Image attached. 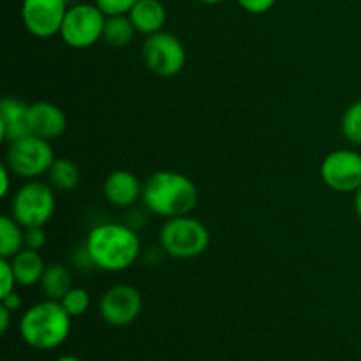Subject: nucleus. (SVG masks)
Masks as SVG:
<instances>
[{
    "instance_id": "obj_10",
    "label": "nucleus",
    "mask_w": 361,
    "mask_h": 361,
    "mask_svg": "<svg viewBox=\"0 0 361 361\" xmlns=\"http://www.w3.org/2000/svg\"><path fill=\"white\" fill-rule=\"evenodd\" d=\"M143 309L141 293L134 286L118 284L109 288L99 302L101 317L109 326H129L137 319Z\"/></svg>"
},
{
    "instance_id": "obj_15",
    "label": "nucleus",
    "mask_w": 361,
    "mask_h": 361,
    "mask_svg": "<svg viewBox=\"0 0 361 361\" xmlns=\"http://www.w3.org/2000/svg\"><path fill=\"white\" fill-rule=\"evenodd\" d=\"M136 32L145 35H152L161 32L166 21V9L161 0H137L136 6L129 13Z\"/></svg>"
},
{
    "instance_id": "obj_16",
    "label": "nucleus",
    "mask_w": 361,
    "mask_h": 361,
    "mask_svg": "<svg viewBox=\"0 0 361 361\" xmlns=\"http://www.w3.org/2000/svg\"><path fill=\"white\" fill-rule=\"evenodd\" d=\"M14 275L20 286H35L41 282L46 264L39 250L23 249L11 259Z\"/></svg>"
},
{
    "instance_id": "obj_29",
    "label": "nucleus",
    "mask_w": 361,
    "mask_h": 361,
    "mask_svg": "<svg viewBox=\"0 0 361 361\" xmlns=\"http://www.w3.org/2000/svg\"><path fill=\"white\" fill-rule=\"evenodd\" d=\"M2 305L7 307L11 312H14V310H18L21 307V298L18 296V293H11L6 298H2Z\"/></svg>"
},
{
    "instance_id": "obj_12",
    "label": "nucleus",
    "mask_w": 361,
    "mask_h": 361,
    "mask_svg": "<svg viewBox=\"0 0 361 361\" xmlns=\"http://www.w3.org/2000/svg\"><path fill=\"white\" fill-rule=\"evenodd\" d=\"M32 134L30 106L14 97H4L0 102V140L13 141Z\"/></svg>"
},
{
    "instance_id": "obj_13",
    "label": "nucleus",
    "mask_w": 361,
    "mask_h": 361,
    "mask_svg": "<svg viewBox=\"0 0 361 361\" xmlns=\"http://www.w3.org/2000/svg\"><path fill=\"white\" fill-rule=\"evenodd\" d=\"M67 120L62 109L48 101H39L30 106V130L42 140H55L66 130Z\"/></svg>"
},
{
    "instance_id": "obj_23",
    "label": "nucleus",
    "mask_w": 361,
    "mask_h": 361,
    "mask_svg": "<svg viewBox=\"0 0 361 361\" xmlns=\"http://www.w3.org/2000/svg\"><path fill=\"white\" fill-rule=\"evenodd\" d=\"M94 2L106 16H122L130 13L137 0H94Z\"/></svg>"
},
{
    "instance_id": "obj_20",
    "label": "nucleus",
    "mask_w": 361,
    "mask_h": 361,
    "mask_svg": "<svg viewBox=\"0 0 361 361\" xmlns=\"http://www.w3.org/2000/svg\"><path fill=\"white\" fill-rule=\"evenodd\" d=\"M134 34H136V28H134L129 14L106 18V27L102 39L109 46H113V48H123V46H127L134 39Z\"/></svg>"
},
{
    "instance_id": "obj_24",
    "label": "nucleus",
    "mask_w": 361,
    "mask_h": 361,
    "mask_svg": "<svg viewBox=\"0 0 361 361\" xmlns=\"http://www.w3.org/2000/svg\"><path fill=\"white\" fill-rule=\"evenodd\" d=\"M18 284L16 275H14L11 259L0 257V298H6L7 295L14 293V286Z\"/></svg>"
},
{
    "instance_id": "obj_26",
    "label": "nucleus",
    "mask_w": 361,
    "mask_h": 361,
    "mask_svg": "<svg viewBox=\"0 0 361 361\" xmlns=\"http://www.w3.org/2000/svg\"><path fill=\"white\" fill-rule=\"evenodd\" d=\"M236 2L250 14H264L275 6V0H236Z\"/></svg>"
},
{
    "instance_id": "obj_4",
    "label": "nucleus",
    "mask_w": 361,
    "mask_h": 361,
    "mask_svg": "<svg viewBox=\"0 0 361 361\" xmlns=\"http://www.w3.org/2000/svg\"><path fill=\"white\" fill-rule=\"evenodd\" d=\"M210 245V233L197 219L183 215L166 221L161 229L162 250L176 259H192L201 256Z\"/></svg>"
},
{
    "instance_id": "obj_22",
    "label": "nucleus",
    "mask_w": 361,
    "mask_h": 361,
    "mask_svg": "<svg viewBox=\"0 0 361 361\" xmlns=\"http://www.w3.org/2000/svg\"><path fill=\"white\" fill-rule=\"evenodd\" d=\"M63 309L67 310L71 317H78L85 314L90 307V295L81 288H73L62 300H60Z\"/></svg>"
},
{
    "instance_id": "obj_32",
    "label": "nucleus",
    "mask_w": 361,
    "mask_h": 361,
    "mask_svg": "<svg viewBox=\"0 0 361 361\" xmlns=\"http://www.w3.org/2000/svg\"><path fill=\"white\" fill-rule=\"evenodd\" d=\"M200 2H203V4H219V2H222V0H200Z\"/></svg>"
},
{
    "instance_id": "obj_2",
    "label": "nucleus",
    "mask_w": 361,
    "mask_h": 361,
    "mask_svg": "<svg viewBox=\"0 0 361 361\" xmlns=\"http://www.w3.org/2000/svg\"><path fill=\"white\" fill-rule=\"evenodd\" d=\"M197 189L189 176L176 171H157L143 183L141 200L152 212L164 219L189 215L197 204Z\"/></svg>"
},
{
    "instance_id": "obj_8",
    "label": "nucleus",
    "mask_w": 361,
    "mask_h": 361,
    "mask_svg": "<svg viewBox=\"0 0 361 361\" xmlns=\"http://www.w3.org/2000/svg\"><path fill=\"white\" fill-rule=\"evenodd\" d=\"M145 66L161 78H171L183 69L187 53L180 39L168 32L148 35L143 44Z\"/></svg>"
},
{
    "instance_id": "obj_27",
    "label": "nucleus",
    "mask_w": 361,
    "mask_h": 361,
    "mask_svg": "<svg viewBox=\"0 0 361 361\" xmlns=\"http://www.w3.org/2000/svg\"><path fill=\"white\" fill-rule=\"evenodd\" d=\"M11 169L7 164H2L0 168V197H6L7 192H9L11 185Z\"/></svg>"
},
{
    "instance_id": "obj_18",
    "label": "nucleus",
    "mask_w": 361,
    "mask_h": 361,
    "mask_svg": "<svg viewBox=\"0 0 361 361\" xmlns=\"http://www.w3.org/2000/svg\"><path fill=\"white\" fill-rule=\"evenodd\" d=\"M25 249V231L13 219V215L0 217V257L13 259Z\"/></svg>"
},
{
    "instance_id": "obj_7",
    "label": "nucleus",
    "mask_w": 361,
    "mask_h": 361,
    "mask_svg": "<svg viewBox=\"0 0 361 361\" xmlns=\"http://www.w3.org/2000/svg\"><path fill=\"white\" fill-rule=\"evenodd\" d=\"M106 18L95 2L71 6L63 18L60 37L71 48H90L104 35Z\"/></svg>"
},
{
    "instance_id": "obj_30",
    "label": "nucleus",
    "mask_w": 361,
    "mask_h": 361,
    "mask_svg": "<svg viewBox=\"0 0 361 361\" xmlns=\"http://www.w3.org/2000/svg\"><path fill=\"white\" fill-rule=\"evenodd\" d=\"M355 208H356V214H358V217L361 221V187L355 192Z\"/></svg>"
},
{
    "instance_id": "obj_14",
    "label": "nucleus",
    "mask_w": 361,
    "mask_h": 361,
    "mask_svg": "<svg viewBox=\"0 0 361 361\" xmlns=\"http://www.w3.org/2000/svg\"><path fill=\"white\" fill-rule=\"evenodd\" d=\"M141 192H143V185H141L140 178L126 169L113 171L104 182V196L113 207H130L140 200Z\"/></svg>"
},
{
    "instance_id": "obj_11",
    "label": "nucleus",
    "mask_w": 361,
    "mask_h": 361,
    "mask_svg": "<svg viewBox=\"0 0 361 361\" xmlns=\"http://www.w3.org/2000/svg\"><path fill=\"white\" fill-rule=\"evenodd\" d=\"M67 9V0H23L21 20L32 35L48 39L60 34Z\"/></svg>"
},
{
    "instance_id": "obj_6",
    "label": "nucleus",
    "mask_w": 361,
    "mask_h": 361,
    "mask_svg": "<svg viewBox=\"0 0 361 361\" xmlns=\"http://www.w3.org/2000/svg\"><path fill=\"white\" fill-rule=\"evenodd\" d=\"M6 164L9 166L14 175L21 178H37L46 175L55 162V154L48 140L28 134L21 140L9 143Z\"/></svg>"
},
{
    "instance_id": "obj_19",
    "label": "nucleus",
    "mask_w": 361,
    "mask_h": 361,
    "mask_svg": "<svg viewBox=\"0 0 361 361\" xmlns=\"http://www.w3.org/2000/svg\"><path fill=\"white\" fill-rule=\"evenodd\" d=\"M46 175H48L49 185L62 192L76 189V185L80 183V169L69 159H55Z\"/></svg>"
},
{
    "instance_id": "obj_31",
    "label": "nucleus",
    "mask_w": 361,
    "mask_h": 361,
    "mask_svg": "<svg viewBox=\"0 0 361 361\" xmlns=\"http://www.w3.org/2000/svg\"><path fill=\"white\" fill-rule=\"evenodd\" d=\"M56 361H85V360L78 358V356H62V358H59Z\"/></svg>"
},
{
    "instance_id": "obj_9",
    "label": "nucleus",
    "mask_w": 361,
    "mask_h": 361,
    "mask_svg": "<svg viewBox=\"0 0 361 361\" xmlns=\"http://www.w3.org/2000/svg\"><path fill=\"white\" fill-rule=\"evenodd\" d=\"M321 178L337 192H356L361 187V154L349 148L335 150L321 164Z\"/></svg>"
},
{
    "instance_id": "obj_1",
    "label": "nucleus",
    "mask_w": 361,
    "mask_h": 361,
    "mask_svg": "<svg viewBox=\"0 0 361 361\" xmlns=\"http://www.w3.org/2000/svg\"><path fill=\"white\" fill-rule=\"evenodd\" d=\"M85 250L99 270L123 271L137 259L141 243L129 226L108 222L95 226L88 233Z\"/></svg>"
},
{
    "instance_id": "obj_21",
    "label": "nucleus",
    "mask_w": 361,
    "mask_h": 361,
    "mask_svg": "<svg viewBox=\"0 0 361 361\" xmlns=\"http://www.w3.org/2000/svg\"><path fill=\"white\" fill-rule=\"evenodd\" d=\"M342 133L353 145H361V101L345 109L342 116Z\"/></svg>"
},
{
    "instance_id": "obj_3",
    "label": "nucleus",
    "mask_w": 361,
    "mask_h": 361,
    "mask_svg": "<svg viewBox=\"0 0 361 361\" xmlns=\"http://www.w3.org/2000/svg\"><path fill=\"white\" fill-rule=\"evenodd\" d=\"M71 319L62 303L55 300L39 302L23 314L20 335L23 342L39 351H51L62 345L71 334Z\"/></svg>"
},
{
    "instance_id": "obj_28",
    "label": "nucleus",
    "mask_w": 361,
    "mask_h": 361,
    "mask_svg": "<svg viewBox=\"0 0 361 361\" xmlns=\"http://www.w3.org/2000/svg\"><path fill=\"white\" fill-rule=\"evenodd\" d=\"M11 326V310L7 307L0 305V334L6 335Z\"/></svg>"
},
{
    "instance_id": "obj_25",
    "label": "nucleus",
    "mask_w": 361,
    "mask_h": 361,
    "mask_svg": "<svg viewBox=\"0 0 361 361\" xmlns=\"http://www.w3.org/2000/svg\"><path fill=\"white\" fill-rule=\"evenodd\" d=\"M46 243V233L42 228L25 229V249L41 250Z\"/></svg>"
},
{
    "instance_id": "obj_17",
    "label": "nucleus",
    "mask_w": 361,
    "mask_h": 361,
    "mask_svg": "<svg viewBox=\"0 0 361 361\" xmlns=\"http://www.w3.org/2000/svg\"><path fill=\"white\" fill-rule=\"evenodd\" d=\"M39 286H41V291L44 293L46 298L60 302L73 289V275L66 264L53 263L46 267Z\"/></svg>"
},
{
    "instance_id": "obj_5",
    "label": "nucleus",
    "mask_w": 361,
    "mask_h": 361,
    "mask_svg": "<svg viewBox=\"0 0 361 361\" xmlns=\"http://www.w3.org/2000/svg\"><path fill=\"white\" fill-rule=\"evenodd\" d=\"M55 214V192L48 183L30 180L16 190L11 215L23 229L44 228Z\"/></svg>"
}]
</instances>
